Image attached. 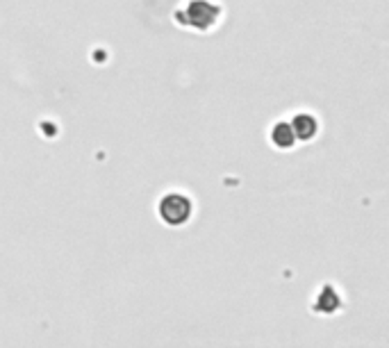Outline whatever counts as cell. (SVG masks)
I'll return each instance as SVG.
<instances>
[{
  "label": "cell",
  "instance_id": "3",
  "mask_svg": "<svg viewBox=\"0 0 389 348\" xmlns=\"http://www.w3.org/2000/svg\"><path fill=\"white\" fill-rule=\"evenodd\" d=\"M292 130L296 134V139H310V137L316 132V121L310 114H301V116H296Z\"/></svg>",
  "mask_w": 389,
  "mask_h": 348
},
{
  "label": "cell",
  "instance_id": "4",
  "mask_svg": "<svg viewBox=\"0 0 389 348\" xmlns=\"http://www.w3.org/2000/svg\"><path fill=\"white\" fill-rule=\"evenodd\" d=\"M296 141V134L292 130V125L287 123H280L274 127V144L280 146V148H289V146H294Z\"/></svg>",
  "mask_w": 389,
  "mask_h": 348
},
{
  "label": "cell",
  "instance_id": "1",
  "mask_svg": "<svg viewBox=\"0 0 389 348\" xmlns=\"http://www.w3.org/2000/svg\"><path fill=\"white\" fill-rule=\"evenodd\" d=\"M160 216L164 218L169 225H180L192 216V203H189V198L180 196V194H169L162 198V203H160Z\"/></svg>",
  "mask_w": 389,
  "mask_h": 348
},
{
  "label": "cell",
  "instance_id": "2",
  "mask_svg": "<svg viewBox=\"0 0 389 348\" xmlns=\"http://www.w3.org/2000/svg\"><path fill=\"white\" fill-rule=\"evenodd\" d=\"M187 16H189V23L203 30V27H210L216 21L219 9H216L214 5H210V3H203V0H196V3H192L187 7Z\"/></svg>",
  "mask_w": 389,
  "mask_h": 348
}]
</instances>
